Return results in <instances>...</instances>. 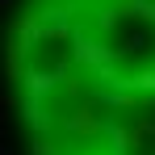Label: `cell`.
Returning <instances> with one entry per match:
<instances>
[{
	"label": "cell",
	"mask_w": 155,
	"mask_h": 155,
	"mask_svg": "<svg viewBox=\"0 0 155 155\" xmlns=\"http://www.w3.org/2000/svg\"><path fill=\"white\" fill-rule=\"evenodd\" d=\"M4 76L21 155H155V0H17Z\"/></svg>",
	"instance_id": "6da1fadb"
}]
</instances>
